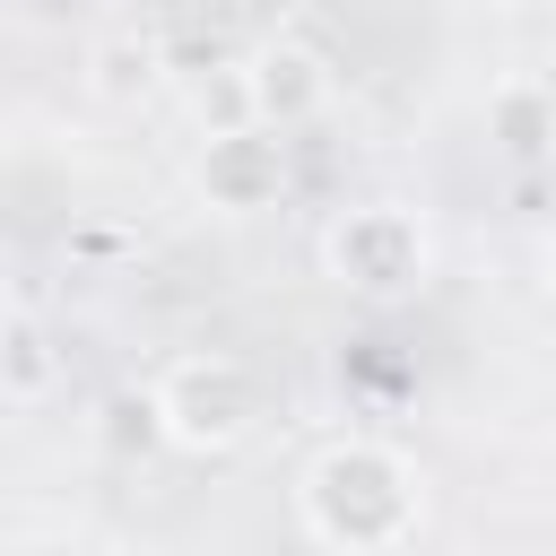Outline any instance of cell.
<instances>
[{"label":"cell","mask_w":556,"mask_h":556,"mask_svg":"<svg viewBox=\"0 0 556 556\" xmlns=\"http://www.w3.org/2000/svg\"><path fill=\"white\" fill-rule=\"evenodd\" d=\"M104 443H113V452H148V443H165V408H156V391H122V400L104 408Z\"/></svg>","instance_id":"9c48e42d"},{"label":"cell","mask_w":556,"mask_h":556,"mask_svg":"<svg viewBox=\"0 0 556 556\" xmlns=\"http://www.w3.org/2000/svg\"><path fill=\"white\" fill-rule=\"evenodd\" d=\"M539 269H547V295H556V235H547V252H539Z\"/></svg>","instance_id":"30bf717a"},{"label":"cell","mask_w":556,"mask_h":556,"mask_svg":"<svg viewBox=\"0 0 556 556\" xmlns=\"http://www.w3.org/2000/svg\"><path fill=\"white\" fill-rule=\"evenodd\" d=\"M148 78H156V52H148V43H130V35L96 43V96H104V104H130V96H148Z\"/></svg>","instance_id":"ba28073f"},{"label":"cell","mask_w":556,"mask_h":556,"mask_svg":"<svg viewBox=\"0 0 556 556\" xmlns=\"http://www.w3.org/2000/svg\"><path fill=\"white\" fill-rule=\"evenodd\" d=\"M321 269H330L348 295H365V304H400V295H417L426 269H434V235H426V217L400 208V200H356V208H339V217L321 226Z\"/></svg>","instance_id":"7a4b0ae2"},{"label":"cell","mask_w":556,"mask_h":556,"mask_svg":"<svg viewBox=\"0 0 556 556\" xmlns=\"http://www.w3.org/2000/svg\"><path fill=\"white\" fill-rule=\"evenodd\" d=\"M295 513L313 530V547L330 556H391L426 530V478L400 443L382 434H339L304 460L295 478Z\"/></svg>","instance_id":"6da1fadb"},{"label":"cell","mask_w":556,"mask_h":556,"mask_svg":"<svg viewBox=\"0 0 556 556\" xmlns=\"http://www.w3.org/2000/svg\"><path fill=\"white\" fill-rule=\"evenodd\" d=\"M52 382H61L52 330H43L26 304H9V321H0V400L26 417V408H43V400H52Z\"/></svg>","instance_id":"8992f818"},{"label":"cell","mask_w":556,"mask_h":556,"mask_svg":"<svg viewBox=\"0 0 556 556\" xmlns=\"http://www.w3.org/2000/svg\"><path fill=\"white\" fill-rule=\"evenodd\" d=\"M156 408H165V443H174V452L217 460V452L252 443V426H261V382H252V365H235V356H182V365L156 382Z\"/></svg>","instance_id":"3957f363"},{"label":"cell","mask_w":556,"mask_h":556,"mask_svg":"<svg viewBox=\"0 0 556 556\" xmlns=\"http://www.w3.org/2000/svg\"><path fill=\"white\" fill-rule=\"evenodd\" d=\"M330 96H339L330 52L304 43V35H269V43L243 61V104H252V122H269V130H304V122H321Z\"/></svg>","instance_id":"5b68a950"},{"label":"cell","mask_w":556,"mask_h":556,"mask_svg":"<svg viewBox=\"0 0 556 556\" xmlns=\"http://www.w3.org/2000/svg\"><path fill=\"white\" fill-rule=\"evenodd\" d=\"M486 122H495V139L513 148V156H539V148H556V96L547 87H495L486 96Z\"/></svg>","instance_id":"52a82bcc"},{"label":"cell","mask_w":556,"mask_h":556,"mask_svg":"<svg viewBox=\"0 0 556 556\" xmlns=\"http://www.w3.org/2000/svg\"><path fill=\"white\" fill-rule=\"evenodd\" d=\"M191 191L217 208V217H261L287 200V130L269 122H235V130H208L200 156H191Z\"/></svg>","instance_id":"277c9868"}]
</instances>
